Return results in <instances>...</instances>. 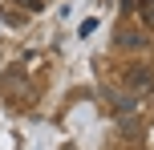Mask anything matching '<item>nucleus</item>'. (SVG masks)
<instances>
[{"label": "nucleus", "instance_id": "nucleus-1", "mask_svg": "<svg viewBox=\"0 0 154 150\" xmlns=\"http://www.w3.org/2000/svg\"><path fill=\"white\" fill-rule=\"evenodd\" d=\"M122 81H126V89H130L134 97H138V93H150V89H154V73L146 69V65H130V69L122 73Z\"/></svg>", "mask_w": 154, "mask_h": 150}, {"label": "nucleus", "instance_id": "nucleus-2", "mask_svg": "<svg viewBox=\"0 0 154 150\" xmlns=\"http://www.w3.org/2000/svg\"><path fill=\"white\" fill-rule=\"evenodd\" d=\"M118 49H126V53H138V49H146V32L134 29V24H122V29H118Z\"/></svg>", "mask_w": 154, "mask_h": 150}, {"label": "nucleus", "instance_id": "nucleus-3", "mask_svg": "<svg viewBox=\"0 0 154 150\" xmlns=\"http://www.w3.org/2000/svg\"><path fill=\"white\" fill-rule=\"evenodd\" d=\"M8 4H12V8H24V12H41L49 0H8Z\"/></svg>", "mask_w": 154, "mask_h": 150}, {"label": "nucleus", "instance_id": "nucleus-4", "mask_svg": "<svg viewBox=\"0 0 154 150\" xmlns=\"http://www.w3.org/2000/svg\"><path fill=\"white\" fill-rule=\"evenodd\" d=\"M138 16L146 24H154V0H142V4H138Z\"/></svg>", "mask_w": 154, "mask_h": 150}, {"label": "nucleus", "instance_id": "nucleus-5", "mask_svg": "<svg viewBox=\"0 0 154 150\" xmlns=\"http://www.w3.org/2000/svg\"><path fill=\"white\" fill-rule=\"evenodd\" d=\"M4 24H24V12H12V4L4 8Z\"/></svg>", "mask_w": 154, "mask_h": 150}]
</instances>
